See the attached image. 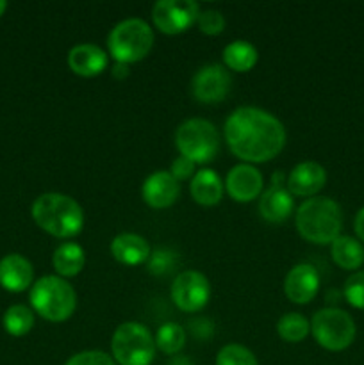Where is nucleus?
<instances>
[{
	"label": "nucleus",
	"mask_w": 364,
	"mask_h": 365,
	"mask_svg": "<svg viewBox=\"0 0 364 365\" xmlns=\"http://www.w3.org/2000/svg\"><path fill=\"white\" fill-rule=\"evenodd\" d=\"M211 298V284L200 271H182L171 284V299L182 312H198Z\"/></svg>",
	"instance_id": "10"
},
{
	"label": "nucleus",
	"mask_w": 364,
	"mask_h": 365,
	"mask_svg": "<svg viewBox=\"0 0 364 365\" xmlns=\"http://www.w3.org/2000/svg\"><path fill=\"white\" fill-rule=\"evenodd\" d=\"M345 298L353 309L364 310V271H357L346 280Z\"/></svg>",
	"instance_id": "29"
},
{
	"label": "nucleus",
	"mask_w": 364,
	"mask_h": 365,
	"mask_svg": "<svg viewBox=\"0 0 364 365\" xmlns=\"http://www.w3.org/2000/svg\"><path fill=\"white\" fill-rule=\"evenodd\" d=\"M189 191L196 203L203 207H214L223 198L225 185L214 170H200L193 175Z\"/></svg>",
	"instance_id": "20"
},
{
	"label": "nucleus",
	"mask_w": 364,
	"mask_h": 365,
	"mask_svg": "<svg viewBox=\"0 0 364 365\" xmlns=\"http://www.w3.org/2000/svg\"><path fill=\"white\" fill-rule=\"evenodd\" d=\"M320 289V274L310 264H298L288 273L284 280V292L289 302L305 305L313 302Z\"/></svg>",
	"instance_id": "13"
},
{
	"label": "nucleus",
	"mask_w": 364,
	"mask_h": 365,
	"mask_svg": "<svg viewBox=\"0 0 364 365\" xmlns=\"http://www.w3.org/2000/svg\"><path fill=\"white\" fill-rule=\"evenodd\" d=\"M330 255L341 269L355 271L364 264V246L350 235H339L332 242Z\"/></svg>",
	"instance_id": "22"
},
{
	"label": "nucleus",
	"mask_w": 364,
	"mask_h": 365,
	"mask_svg": "<svg viewBox=\"0 0 364 365\" xmlns=\"http://www.w3.org/2000/svg\"><path fill=\"white\" fill-rule=\"evenodd\" d=\"M86 264V253L77 242H63L52 255V266L61 278L77 277Z\"/></svg>",
	"instance_id": "21"
},
{
	"label": "nucleus",
	"mask_w": 364,
	"mask_h": 365,
	"mask_svg": "<svg viewBox=\"0 0 364 365\" xmlns=\"http://www.w3.org/2000/svg\"><path fill=\"white\" fill-rule=\"evenodd\" d=\"M232 88V77L221 64H206L195 73L191 81V91L198 102L218 103L228 95Z\"/></svg>",
	"instance_id": "11"
},
{
	"label": "nucleus",
	"mask_w": 364,
	"mask_h": 365,
	"mask_svg": "<svg viewBox=\"0 0 364 365\" xmlns=\"http://www.w3.org/2000/svg\"><path fill=\"white\" fill-rule=\"evenodd\" d=\"M325 184H327V171L314 160L296 164L288 177V191L295 196L313 198L323 189Z\"/></svg>",
	"instance_id": "15"
},
{
	"label": "nucleus",
	"mask_w": 364,
	"mask_h": 365,
	"mask_svg": "<svg viewBox=\"0 0 364 365\" xmlns=\"http://www.w3.org/2000/svg\"><path fill=\"white\" fill-rule=\"evenodd\" d=\"M175 145L182 157H188L195 164H206L218 155L220 135L211 121L191 118L178 125Z\"/></svg>",
	"instance_id": "7"
},
{
	"label": "nucleus",
	"mask_w": 364,
	"mask_h": 365,
	"mask_svg": "<svg viewBox=\"0 0 364 365\" xmlns=\"http://www.w3.org/2000/svg\"><path fill=\"white\" fill-rule=\"evenodd\" d=\"M113 75L116 78H125L128 77V64H123V63H114L113 66Z\"/></svg>",
	"instance_id": "34"
},
{
	"label": "nucleus",
	"mask_w": 364,
	"mask_h": 365,
	"mask_svg": "<svg viewBox=\"0 0 364 365\" xmlns=\"http://www.w3.org/2000/svg\"><path fill=\"white\" fill-rule=\"evenodd\" d=\"M178 195L181 185L171 177L170 171H156L143 182L141 196L152 209H168L177 202Z\"/></svg>",
	"instance_id": "14"
},
{
	"label": "nucleus",
	"mask_w": 364,
	"mask_h": 365,
	"mask_svg": "<svg viewBox=\"0 0 364 365\" xmlns=\"http://www.w3.org/2000/svg\"><path fill=\"white\" fill-rule=\"evenodd\" d=\"M277 334L282 341L289 342V344H296V342H302L310 334V323L302 314L288 312L278 319Z\"/></svg>",
	"instance_id": "24"
},
{
	"label": "nucleus",
	"mask_w": 364,
	"mask_h": 365,
	"mask_svg": "<svg viewBox=\"0 0 364 365\" xmlns=\"http://www.w3.org/2000/svg\"><path fill=\"white\" fill-rule=\"evenodd\" d=\"M111 255L123 266H139V264L148 262L152 248L145 237L132 234V232H125V234L116 235L113 239Z\"/></svg>",
	"instance_id": "18"
},
{
	"label": "nucleus",
	"mask_w": 364,
	"mask_h": 365,
	"mask_svg": "<svg viewBox=\"0 0 364 365\" xmlns=\"http://www.w3.org/2000/svg\"><path fill=\"white\" fill-rule=\"evenodd\" d=\"M6 9H7V4L4 2V0H0V16H2L4 11H6Z\"/></svg>",
	"instance_id": "35"
},
{
	"label": "nucleus",
	"mask_w": 364,
	"mask_h": 365,
	"mask_svg": "<svg viewBox=\"0 0 364 365\" xmlns=\"http://www.w3.org/2000/svg\"><path fill=\"white\" fill-rule=\"evenodd\" d=\"M156 349L152 331L141 323L120 324L111 339V353L120 365H150Z\"/></svg>",
	"instance_id": "6"
},
{
	"label": "nucleus",
	"mask_w": 364,
	"mask_h": 365,
	"mask_svg": "<svg viewBox=\"0 0 364 365\" xmlns=\"http://www.w3.org/2000/svg\"><path fill=\"white\" fill-rule=\"evenodd\" d=\"M34 269L32 264L18 253H9L0 260V285L9 292H24L31 287Z\"/></svg>",
	"instance_id": "17"
},
{
	"label": "nucleus",
	"mask_w": 364,
	"mask_h": 365,
	"mask_svg": "<svg viewBox=\"0 0 364 365\" xmlns=\"http://www.w3.org/2000/svg\"><path fill=\"white\" fill-rule=\"evenodd\" d=\"M353 228H355V234L359 237V241L364 242V207L357 212L355 221H353Z\"/></svg>",
	"instance_id": "33"
},
{
	"label": "nucleus",
	"mask_w": 364,
	"mask_h": 365,
	"mask_svg": "<svg viewBox=\"0 0 364 365\" xmlns=\"http://www.w3.org/2000/svg\"><path fill=\"white\" fill-rule=\"evenodd\" d=\"M156 348L166 355H177L186 344V331L181 324L166 323L157 330L156 334Z\"/></svg>",
	"instance_id": "26"
},
{
	"label": "nucleus",
	"mask_w": 364,
	"mask_h": 365,
	"mask_svg": "<svg viewBox=\"0 0 364 365\" xmlns=\"http://www.w3.org/2000/svg\"><path fill=\"white\" fill-rule=\"evenodd\" d=\"M195 166L196 164L193 163V160H189L188 157L178 155L177 159L173 160V164H171L170 173L175 180L181 182V180H186V178H189L195 175Z\"/></svg>",
	"instance_id": "32"
},
{
	"label": "nucleus",
	"mask_w": 364,
	"mask_h": 365,
	"mask_svg": "<svg viewBox=\"0 0 364 365\" xmlns=\"http://www.w3.org/2000/svg\"><path fill=\"white\" fill-rule=\"evenodd\" d=\"M295 209L293 195L282 184H271L261 195L259 214L270 223H282L288 220Z\"/></svg>",
	"instance_id": "19"
},
{
	"label": "nucleus",
	"mask_w": 364,
	"mask_h": 365,
	"mask_svg": "<svg viewBox=\"0 0 364 365\" xmlns=\"http://www.w3.org/2000/svg\"><path fill=\"white\" fill-rule=\"evenodd\" d=\"M196 25H198L200 31L207 36H218L225 29V18L220 11L209 9L202 11L196 20Z\"/></svg>",
	"instance_id": "30"
},
{
	"label": "nucleus",
	"mask_w": 364,
	"mask_h": 365,
	"mask_svg": "<svg viewBox=\"0 0 364 365\" xmlns=\"http://www.w3.org/2000/svg\"><path fill=\"white\" fill-rule=\"evenodd\" d=\"M32 220L41 230L57 239L77 235L84 227V210L71 196L45 192L32 203Z\"/></svg>",
	"instance_id": "2"
},
{
	"label": "nucleus",
	"mask_w": 364,
	"mask_h": 365,
	"mask_svg": "<svg viewBox=\"0 0 364 365\" xmlns=\"http://www.w3.org/2000/svg\"><path fill=\"white\" fill-rule=\"evenodd\" d=\"M263 175L252 164H238L228 171L225 178V189L228 196L238 203H248L263 191Z\"/></svg>",
	"instance_id": "12"
},
{
	"label": "nucleus",
	"mask_w": 364,
	"mask_h": 365,
	"mask_svg": "<svg viewBox=\"0 0 364 365\" xmlns=\"http://www.w3.org/2000/svg\"><path fill=\"white\" fill-rule=\"evenodd\" d=\"M216 365H259V362L245 346L227 344L218 351Z\"/></svg>",
	"instance_id": "27"
},
{
	"label": "nucleus",
	"mask_w": 364,
	"mask_h": 365,
	"mask_svg": "<svg viewBox=\"0 0 364 365\" xmlns=\"http://www.w3.org/2000/svg\"><path fill=\"white\" fill-rule=\"evenodd\" d=\"M223 63L228 70L245 73V71H250L256 66L257 48L252 43L245 41V39L228 43L223 48Z\"/></svg>",
	"instance_id": "23"
},
{
	"label": "nucleus",
	"mask_w": 364,
	"mask_h": 365,
	"mask_svg": "<svg viewBox=\"0 0 364 365\" xmlns=\"http://www.w3.org/2000/svg\"><path fill=\"white\" fill-rule=\"evenodd\" d=\"M177 266V255L170 250H156L148 259V271L152 274H168Z\"/></svg>",
	"instance_id": "28"
},
{
	"label": "nucleus",
	"mask_w": 364,
	"mask_h": 365,
	"mask_svg": "<svg viewBox=\"0 0 364 365\" xmlns=\"http://www.w3.org/2000/svg\"><path fill=\"white\" fill-rule=\"evenodd\" d=\"M109 64V57L100 46L82 43L74 46L68 53V66L79 77H96Z\"/></svg>",
	"instance_id": "16"
},
{
	"label": "nucleus",
	"mask_w": 364,
	"mask_h": 365,
	"mask_svg": "<svg viewBox=\"0 0 364 365\" xmlns=\"http://www.w3.org/2000/svg\"><path fill=\"white\" fill-rule=\"evenodd\" d=\"M225 141L245 164L268 163L285 146V128L268 110L239 107L225 121Z\"/></svg>",
	"instance_id": "1"
},
{
	"label": "nucleus",
	"mask_w": 364,
	"mask_h": 365,
	"mask_svg": "<svg viewBox=\"0 0 364 365\" xmlns=\"http://www.w3.org/2000/svg\"><path fill=\"white\" fill-rule=\"evenodd\" d=\"M314 341L327 351H343L355 339V323L352 316L341 309H323L314 314L310 321Z\"/></svg>",
	"instance_id": "8"
},
{
	"label": "nucleus",
	"mask_w": 364,
	"mask_h": 365,
	"mask_svg": "<svg viewBox=\"0 0 364 365\" xmlns=\"http://www.w3.org/2000/svg\"><path fill=\"white\" fill-rule=\"evenodd\" d=\"M31 305L36 314L50 323L70 319L77 307L74 287L61 277H43L31 289Z\"/></svg>",
	"instance_id": "4"
},
{
	"label": "nucleus",
	"mask_w": 364,
	"mask_h": 365,
	"mask_svg": "<svg viewBox=\"0 0 364 365\" xmlns=\"http://www.w3.org/2000/svg\"><path fill=\"white\" fill-rule=\"evenodd\" d=\"M296 230L314 245H332L343 228L341 207L328 196H313L296 209Z\"/></svg>",
	"instance_id": "3"
},
{
	"label": "nucleus",
	"mask_w": 364,
	"mask_h": 365,
	"mask_svg": "<svg viewBox=\"0 0 364 365\" xmlns=\"http://www.w3.org/2000/svg\"><path fill=\"white\" fill-rule=\"evenodd\" d=\"M107 46L114 63L132 64L145 59L153 46V31L146 21L128 18L111 31Z\"/></svg>",
	"instance_id": "5"
},
{
	"label": "nucleus",
	"mask_w": 364,
	"mask_h": 365,
	"mask_svg": "<svg viewBox=\"0 0 364 365\" xmlns=\"http://www.w3.org/2000/svg\"><path fill=\"white\" fill-rule=\"evenodd\" d=\"M200 6L191 0H159L152 7L153 25L164 34H181L196 24Z\"/></svg>",
	"instance_id": "9"
},
{
	"label": "nucleus",
	"mask_w": 364,
	"mask_h": 365,
	"mask_svg": "<svg viewBox=\"0 0 364 365\" xmlns=\"http://www.w3.org/2000/svg\"><path fill=\"white\" fill-rule=\"evenodd\" d=\"M4 330L13 337H24L34 327V314L25 305H13L4 314Z\"/></svg>",
	"instance_id": "25"
},
{
	"label": "nucleus",
	"mask_w": 364,
	"mask_h": 365,
	"mask_svg": "<svg viewBox=\"0 0 364 365\" xmlns=\"http://www.w3.org/2000/svg\"><path fill=\"white\" fill-rule=\"evenodd\" d=\"M64 365H116V362L107 353L89 349V351H82L74 355Z\"/></svg>",
	"instance_id": "31"
}]
</instances>
